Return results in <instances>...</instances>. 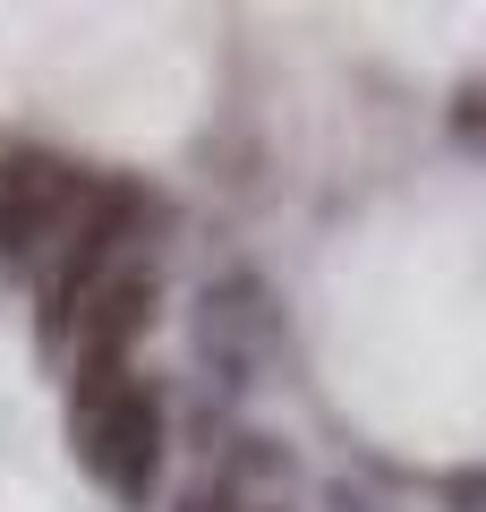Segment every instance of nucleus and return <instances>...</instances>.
<instances>
[{
	"label": "nucleus",
	"mask_w": 486,
	"mask_h": 512,
	"mask_svg": "<svg viewBox=\"0 0 486 512\" xmlns=\"http://www.w3.org/2000/svg\"><path fill=\"white\" fill-rule=\"evenodd\" d=\"M154 299H162V282L145 274V265H120V274H111L103 291L86 299V316H77V333H69V367H77V384H94V376H128L137 342L154 333Z\"/></svg>",
	"instance_id": "obj_4"
},
{
	"label": "nucleus",
	"mask_w": 486,
	"mask_h": 512,
	"mask_svg": "<svg viewBox=\"0 0 486 512\" xmlns=\"http://www.w3.org/2000/svg\"><path fill=\"white\" fill-rule=\"evenodd\" d=\"M86 188H94V171L52 154V146H9L0 154V265L35 274L43 256L60 248V231L77 222Z\"/></svg>",
	"instance_id": "obj_3"
},
{
	"label": "nucleus",
	"mask_w": 486,
	"mask_h": 512,
	"mask_svg": "<svg viewBox=\"0 0 486 512\" xmlns=\"http://www.w3.org/2000/svg\"><path fill=\"white\" fill-rule=\"evenodd\" d=\"M273 333H282V316H273V291L256 274H222L197 299V359L222 384H248V367L273 350Z\"/></svg>",
	"instance_id": "obj_5"
},
{
	"label": "nucleus",
	"mask_w": 486,
	"mask_h": 512,
	"mask_svg": "<svg viewBox=\"0 0 486 512\" xmlns=\"http://www.w3.org/2000/svg\"><path fill=\"white\" fill-rule=\"evenodd\" d=\"M171 512H239V504H231V495H214V487H205V495H180Z\"/></svg>",
	"instance_id": "obj_6"
},
{
	"label": "nucleus",
	"mask_w": 486,
	"mask_h": 512,
	"mask_svg": "<svg viewBox=\"0 0 486 512\" xmlns=\"http://www.w3.org/2000/svg\"><path fill=\"white\" fill-rule=\"evenodd\" d=\"M162 393L128 367V376H94L69 384V444L86 461L94 487H111L120 504H154V478H162Z\"/></svg>",
	"instance_id": "obj_2"
},
{
	"label": "nucleus",
	"mask_w": 486,
	"mask_h": 512,
	"mask_svg": "<svg viewBox=\"0 0 486 512\" xmlns=\"http://www.w3.org/2000/svg\"><path fill=\"white\" fill-rule=\"evenodd\" d=\"M145 231H154V188L145 180H120V171H94L86 205H77V222L60 231V248L35 265V333L52 359H69V333L77 316H86V299L103 291L120 265H137Z\"/></svg>",
	"instance_id": "obj_1"
}]
</instances>
